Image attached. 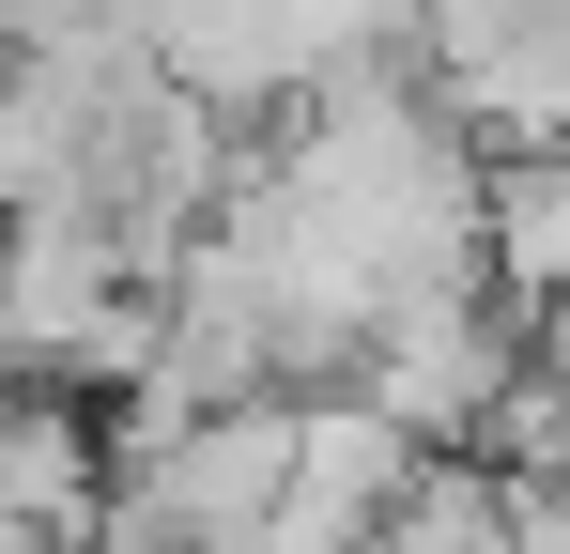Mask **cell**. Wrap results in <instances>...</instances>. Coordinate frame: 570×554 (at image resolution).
I'll return each instance as SVG.
<instances>
[{
	"label": "cell",
	"mask_w": 570,
	"mask_h": 554,
	"mask_svg": "<svg viewBox=\"0 0 570 554\" xmlns=\"http://www.w3.org/2000/svg\"><path fill=\"white\" fill-rule=\"evenodd\" d=\"M401 477H416V447L385 432L355 385H293V447H278V508H293V524H324V540H371Z\"/></svg>",
	"instance_id": "obj_1"
},
{
	"label": "cell",
	"mask_w": 570,
	"mask_h": 554,
	"mask_svg": "<svg viewBox=\"0 0 570 554\" xmlns=\"http://www.w3.org/2000/svg\"><path fill=\"white\" fill-rule=\"evenodd\" d=\"M0 385H16V369H0Z\"/></svg>",
	"instance_id": "obj_3"
},
{
	"label": "cell",
	"mask_w": 570,
	"mask_h": 554,
	"mask_svg": "<svg viewBox=\"0 0 570 554\" xmlns=\"http://www.w3.org/2000/svg\"><path fill=\"white\" fill-rule=\"evenodd\" d=\"M108 508V432L62 400V385H0V524L47 554H78Z\"/></svg>",
	"instance_id": "obj_2"
}]
</instances>
